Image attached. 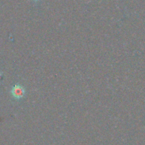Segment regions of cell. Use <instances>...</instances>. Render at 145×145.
Listing matches in <instances>:
<instances>
[{"label":"cell","mask_w":145,"mask_h":145,"mask_svg":"<svg viewBox=\"0 0 145 145\" xmlns=\"http://www.w3.org/2000/svg\"><path fill=\"white\" fill-rule=\"evenodd\" d=\"M25 92V88L22 85H18V84L14 85L11 89V95L13 98L16 100H20L24 98Z\"/></svg>","instance_id":"6da1fadb"},{"label":"cell","mask_w":145,"mask_h":145,"mask_svg":"<svg viewBox=\"0 0 145 145\" xmlns=\"http://www.w3.org/2000/svg\"><path fill=\"white\" fill-rule=\"evenodd\" d=\"M34 1H38V0H34Z\"/></svg>","instance_id":"7a4b0ae2"}]
</instances>
